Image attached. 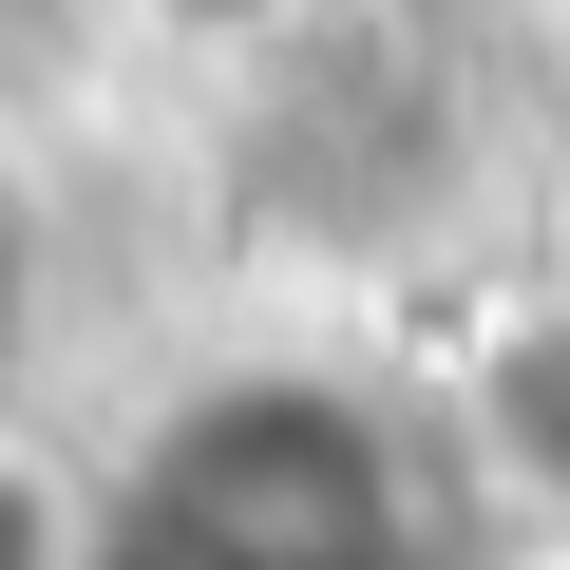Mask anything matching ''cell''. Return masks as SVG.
I'll return each mask as SVG.
<instances>
[{
    "mask_svg": "<svg viewBox=\"0 0 570 570\" xmlns=\"http://www.w3.org/2000/svg\"><path fill=\"white\" fill-rule=\"evenodd\" d=\"M96 570H438V475L362 381L247 362L96 475Z\"/></svg>",
    "mask_w": 570,
    "mask_h": 570,
    "instance_id": "obj_1",
    "label": "cell"
},
{
    "mask_svg": "<svg viewBox=\"0 0 570 570\" xmlns=\"http://www.w3.org/2000/svg\"><path fill=\"white\" fill-rule=\"evenodd\" d=\"M456 419H475V475H494L532 532H570V285H532V305L475 324Z\"/></svg>",
    "mask_w": 570,
    "mask_h": 570,
    "instance_id": "obj_2",
    "label": "cell"
},
{
    "mask_svg": "<svg viewBox=\"0 0 570 570\" xmlns=\"http://www.w3.org/2000/svg\"><path fill=\"white\" fill-rule=\"evenodd\" d=\"M0 570H96V494L0 419Z\"/></svg>",
    "mask_w": 570,
    "mask_h": 570,
    "instance_id": "obj_3",
    "label": "cell"
},
{
    "mask_svg": "<svg viewBox=\"0 0 570 570\" xmlns=\"http://www.w3.org/2000/svg\"><path fill=\"white\" fill-rule=\"evenodd\" d=\"M39 305H58V228H39V171L0 153V419H20V362H39Z\"/></svg>",
    "mask_w": 570,
    "mask_h": 570,
    "instance_id": "obj_4",
    "label": "cell"
},
{
    "mask_svg": "<svg viewBox=\"0 0 570 570\" xmlns=\"http://www.w3.org/2000/svg\"><path fill=\"white\" fill-rule=\"evenodd\" d=\"M171 20H209V39H266V20H305V0H171Z\"/></svg>",
    "mask_w": 570,
    "mask_h": 570,
    "instance_id": "obj_5",
    "label": "cell"
}]
</instances>
